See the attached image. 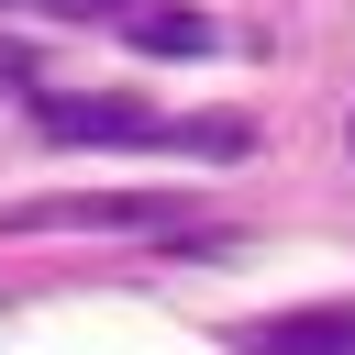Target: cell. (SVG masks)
<instances>
[{
	"label": "cell",
	"instance_id": "obj_1",
	"mask_svg": "<svg viewBox=\"0 0 355 355\" xmlns=\"http://www.w3.org/2000/svg\"><path fill=\"white\" fill-rule=\"evenodd\" d=\"M33 133L44 144H166V122L133 89H33Z\"/></svg>",
	"mask_w": 355,
	"mask_h": 355
},
{
	"label": "cell",
	"instance_id": "obj_2",
	"mask_svg": "<svg viewBox=\"0 0 355 355\" xmlns=\"http://www.w3.org/2000/svg\"><path fill=\"white\" fill-rule=\"evenodd\" d=\"M166 222H178V200H155V189H78V200L11 211V233H166Z\"/></svg>",
	"mask_w": 355,
	"mask_h": 355
},
{
	"label": "cell",
	"instance_id": "obj_3",
	"mask_svg": "<svg viewBox=\"0 0 355 355\" xmlns=\"http://www.w3.org/2000/svg\"><path fill=\"white\" fill-rule=\"evenodd\" d=\"M244 355H355V300L266 311V322H244Z\"/></svg>",
	"mask_w": 355,
	"mask_h": 355
},
{
	"label": "cell",
	"instance_id": "obj_4",
	"mask_svg": "<svg viewBox=\"0 0 355 355\" xmlns=\"http://www.w3.org/2000/svg\"><path fill=\"white\" fill-rule=\"evenodd\" d=\"M111 22H122V44H133V55H211V44H222V22H211V11H189V0H122Z\"/></svg>",
	"mask_w": 355,
	"mask_h": 355
},
{
	"label": "cell",
	"instance_id": "obj_5",
	"mask_svg": "<svg viewBox=\"0 0 355 355\" xmlns=\"http://www.w3.org/2000/svg\"><path fill=\"white\" fill-rule=\"evenodd\" d=\"M166 144H189V155H244V144H255V133H244V122H222V111H211V122H166Z\"/></svg>",
	"mask_w": 355,
	"mask_h": 355
},
{
	"label": "cell",
	"instance_id": "obj_6",
	"mask_svg": "<svg viewBox=\"0 0 355 355\" xmlns=\"http://www.w3.org/2000/svg\"><path fill=\"white\" fill-rule=\"evenodd\" d=\"M33 11H55V22H111L122 0H33Z\"/></svg>",
	"mask_w": 355,
	"mask_h": 355
}]
</instances>
